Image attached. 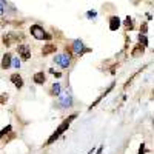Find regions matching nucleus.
<instances>
[{
	"label": "nucleus",
	"instance_id": "1",
	"mask_svg": "<svg viewBox=\"0 0 154 154\" xmlns=\"http://www.w3.org/2000/svg\"><path fill=\"white\" fill-rule=\"evenodd\" d=\"M75 117H77V114H72V116H69L68 119H65V120H63V122L59 125V128H57V130L54 131V134H53V136H51V137L48 139V142H46L45 145H51V143H54L56 140H57V139H59V137H60V136H62V134H63V133H65V131L68 130V128H69L71 122H72Z\"/></svg>",
	"mask_w": 154,
	"mask_h": 154
},
{
	"label": "nucleus",
	"instance_id": "2",
	"mask_svg": "<svg viewBox=\"0 0 154 154\" xmlns=\"http://www.w3.org/2000/svg\"><path fill=\"white\" fill-rule=\"evenodd\" d=\"M29 32L34 38H37V40H51V35L40 26V25H32L29 28Z\"/></svg>",
	"mask_w": 154,
	"mask_h": 154
},
{
	"label": "nucleus",
	"instance_id": "3",
	"mask_svg": "<svg viewBox=\"0 0 154 154\" xmlns=\"http://www.w3.org/2000/svg\"><path fill=\"white\" fill-rule=\"evenodd\" d=\"M17 53L22 56V59H23V60H28V59L31 57V49H29V46H28L26 43L19 45V46H17Z\"/></svg>",
	"mask_w": 154,
	"mask_h": 154
},
{
	"label": "nucleus",
	"instance_id": "4",
	"mask_svg": "<svg viewBox=\"0 0 154 154\" xmlns=\"http://www.w3.org/2000/svg\"><path fill=\"white\" fill-rule=\"evenodd\" d=\"M56 63H57V65H60L62 68H68L69 66V56H66V54L56 56Z\"/></svg>",
	"mask_w": 154,
	"mask_h": 154
},
{
	"label": "nucleus",
	"instance_id": "5",
	"mask_svg": "<svg viewBox=\"0 0 154 154\" xmlns=\"http://www.w3.org/2000/svg\"><path fill=\"white\" fill-rule=\"evenodd\" d=\"M72 49H74V53H75L77 56H82L83 53H86V51H88V49H85L82 40H75V42L72 43Z\"/></svg>",
	"mask_w": 154,
	"mask_h": 154
},
{
	"label": "nucleus",
	"instance_id": "6",
	"mask_svg": "<svg viewBox=\"0 0 154 154\" xmlns=\"http://www.w3.org/2000/svg\"><path fill=\"white\" fill-rule=\"evenodd\" d=\"M60 105L63 108H66V106H71L72 105V97L69 93H65V94H62L60 96Z\"/></svg>",
	"mask_w": 154,
	"mask_h": 154
},
{
	"label": "nucleus",
	"instance_id": "7",
	"mask_svg": "<svg viewBox=\"0 0 154 154\" xmlns=\"http://www.w3.org/2000/svg\"><path fill=\"white\" fill-rule=\"evenodd\" d=\"M120 28V19L117 16H111L109 17V29L111 31H117Z\"/></svg>",
	"mask_w": 154,
	"mask_h": 154
},
{
	"label": "nucleus",
	"instance_id": "8",
	"mask_svg": "<svg viewBox=\"0 0 154 154\" xmlns=\"http://www.w3.org/2000/svg\"><path fill=\"white\" fill-rule=\"evenodd\" d=\"M11 82L14 83V86H16L17 89H20V88L23 86V79H22V75H20V74H17V72L11 75Z\"/></svg>",
	"mask_w": 154,
	"mask_h": 154
},
{
	"label": "nucleus",
	"instance_id": "9",
	"mask_svg": "<svg viewBox=\"0 0 154 154\" xmlns=\"http://www.w3.org/2000/svg\"><path fill=\"white\" fill-rule=\"evenodd\" d=\"M114 85H116V83H114V82H112V83H111V85H109V86H108V88H106V91H105V93H103V94H102V96H99V97H97V99H96V100H94V102H93V105H91V106H89V109H93V108H94V106H96V105H97V103H99V102H100V100H102V99H103V97H105V96H108V93H111V89H112V88H114Z\"/></svg>",
	"mask_w": 154,
	"mask_h": 154
},
{
	"label": "nucleus",
	"instance_id": "10",
	"mask_svg": "<svg viewBox=\"0 0 154 154\" xmlns=\"http://www.w3.org/2000/svg\"><path fill=\"white\" fill-rule=\"evenodd\" d=\"M56 49H57V46H56L54 43H46V45L42 48V54H43V56L53 54V53H56Z\"/></svg>",
	"mask_w": 154,
	"mask_h": 154
},
{
	"label": "nucleus",
	"instance_id": "11",
	"mask_svg": "<svg viewBox=\"0 0 154 154\" xmlns=\"http://www.w3.org/2000/svg\"><path fill=\"white\" fill-rule=\"evenodd\" d=\"M32 80L37 83V85H43L45 82H46V75H45V72H35L34 74V77H32Z\"/></svg>",
	"mask_w": 154,
	"mask_h": 154
},
{
	"label": "nucleus",
	"instance_id": "12",
	"mask_svg": "<svg viewBox=\"0 0 154 154\" xmlns=\"http://www.w3.org/2000/svg\"><path fill=\"white\" fill-rule=\"evenodd\" d=\"M11 62H12V56L9 53L3 54V57H2V68L3 69H8L11 66Z\"/></svg>",
	"mask_w": 154,
	"mask_h": 154
},
{
	"label": "nucleus",
	"instance_id": "13",
	"mask_svg": "<svg viewBox=\"0 0 154 154\" xmlns=\"http://www.w3.org/2000/svg\"><path fill=\"white\" fill-rule=\"evenodd\" d=\"M16 38H17L16 34H5V35H3V45H5V46H11L12 42H14Z\"/></svg>",
	"mask_w": 154,
	"mask_h": 154
},
{
	"label": "nucleus",
	"instance_id": "14",
	"mask_svg": "<svg viewBox=\"0 0 154 154\" xmlns=\"http://www.w3.org/2000/svg\"><path fill=\"white\" fill-rule=\"evenodd\" d=\"M143 51H145V46H142V45L139 43V45L134 46V49H133V53H131V54H133V57H139V56H142V54H143Z\"/></svg>",
	"mask_w": 154,
	"mask_h": 154
},
{
	"label": "nucleus",
	"instance_id": "15",
	"mask_svg": "<svg viewBox=\"0 0 154 154\" xmlns=\"http://www.w3.org/2000/svg\"><path fill=\"white\" fill-rule=\"evenodd\" d=\"M125 28H126V31H131V29L134 28V22H133L131 17H126V20H125Z\"/></svg>",
	"mask_w": 154,
	"mask_h": 154
},
{
	"label": "nucleus",
	"instance_id": "16",
	"mask_svg": "<svg viewBox=\"0 0 154 154\" xmlns=\"http://www.w3.org/2000/svg\"><path fill=\"white\" fill-rule=\"evenodd\" d=\"M51 94L53 96H59L60 94V83H54L51 86Z\"/></svg>",
	"mask_w": 154,
	"mask_h": 154
},
{
	"label": "nucleus",
	"instance_id": "17",
	"mask_svg": "<svg viewBox=\"0 0 154 154\" xmlns=\"http://www.w3.org/2000/svg\"><path fill=\"white\" fill-rule=\"evenodd\" d=\"M139 43L142 46H148V38L145 34H139Z\"/></svg>",
	"mask_w": 154,
	"mask_h": 154
},
{
	"label": "nucleus",
	"instance_id": "18",
	"mask_svg": "<svg viewBox=\"0 0 154 154\" xmlns=\"http://www.w3.org/2000/svg\"><path fill=\"white\" fill-rule=\"evenodd\" d=\"M11 130H12V126H11V125H8L6 128H3V130H2V131H0V139H2V137H3V136H5L6 133H9Z\"/></svg>",
	"mask_w": 154,
	"mask_h": 154
},
{
	"label": "nucleus",
	"instance_id": "19",
	"mask_svg": "<svg viewBox=\"0 0 154 154\" xmlns=\"http://www.w3.org/2000/svg\"><path fill=\"white\" fill-rule=\"evenodd\" d=\"M140 31H142L140 34H146L148 32V23H142V25H140Z\"/></svg>",
	"mask_w": 154,
	"mask_h": 154
},
{
	"label": "nucleus",
	"instance_id": "20",
	"mask_svg": "<svg viewBox=\"0 0 154 154\" xmlns=\"http://www.w3.org/2000/svg\"><path fill=\"white\" fill-rule=\"evenodd\" d=\"M11 65H14V68H19L20 66V60L19 59H14V60L11 62Z\"/></svg>",
	"mask_w": 154,
	"mask_h": 154
},
{
	"label": "nucleus",
	"instance_id": "21",
	"mask_svg": "<svg viewBox=\"0 0 154 154\" xmlns=\"http://www.w3.org/2000/svg\"><path fill=\"white\" fill-rule=\"evenodd\" d=\"M143 152H145V142H142V145L139 148V154H143Z\"/></svg>",
	"mask_w": 154,
	"mask_h": 154
},
{
	"label": "nucleus",
	"instance_id": "22",
	"mask_svg": "<svg viewBox=\"0 0 154 154\" xmlns=\"http://www.w3.org/2000/svg\"><path fill=\"white\" fill-rule=\"evenodd\" d=\"M97 16V12L96 11H88V17H91V19H94Z\"/></svg>",
	"mask_w": 154,
	"mask_h": 154
},
{
	"label": "nucleus",
	"instance_id": "23",
	"mask_svg": "<svg viewBox=\"0 0 154 154\" xmlns=\"http://www.w3.org/2000/svg\"><path fill=\"white\" fill-rule=\"evenodd\" d=\"M3 11H5V6H3V2H0V16L3 14Z\"/></svg>",
	"mask_w": 154,
	"mask_h": 154
},
{
	"label": "nucleus",
	"instance_id": "24",
	"mask_svg": "<svg viewBox=\"0 0 154 154\" xmlns=\"http://www.w3.org/2000/svg\"><path fill=\"white\" fill-rule=\"evenodd\" d=\"M102 151H103V145H100L99 149H97V154H102Z\"/></svg>",
	"mask_w": 154,
	"mask_h": 154
}]
</instances>
